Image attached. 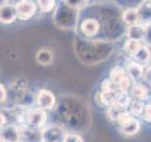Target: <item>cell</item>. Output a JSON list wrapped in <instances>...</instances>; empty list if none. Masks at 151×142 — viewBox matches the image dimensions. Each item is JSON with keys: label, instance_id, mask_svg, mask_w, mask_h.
Returning a JSON list of instances; mask_svg holds the SVG:
<instances>
[{"label": "cell", "instance_id": "6da1fadb", "mask_svg": "<svg viewBox=\"0 0 151 142\" xmlns=\"http://www.w3.org/2000/svg\"><path fill=\"white\" fill-rule=\"evenodd\" d=\"M15 11L16 15L21 20H27L35 13L36 6L31 1H21L16 5Z\"/></svg>", "mask_w": 151, "mask_h": 142}, {"label": "cell", "instance_id": "7a4b0ae2", "mask_svg": "<svg viewBox=\"0 0 151 142\" xmlns=\"http://www.w3.org/2000/svg\"><path fill=\"white\" fill-rule=\"evenodd\" d=\"M37 101L42 109H50L55 103V98L48 90H42L38 96Z\"/></svg>", "mask_w": 151, "mask_h": 142}, {"label": "cell", "instance_id": "3957f363", "mask_svg": "<svg viewBox=\"0 0 151 142\" xmlns=\"http://www.w3.org/2000/svg\"><path fill=\"white\" fill-rule=\"evenodd\" d=\"M16 17V11L15 8L11 6V5L5 4L0 6V21L3 23H12L14 21Z\"/></svg>", "mask_w": 151, "mask_h": 142}, {"label": "cell", "instance_id": "277c9868", "mask_svg": "<svg viewBox=\"0 0 151 142\" xmlns=\"http://www.w3.org/2000/svg\"><path fill=\"white\" fill-rule=\"evenodd\" d=\"M127 76L130 78V80H140L144 75V66L137 62H132L129 64L127 67Z\"/></svg>", "mask_w": 151, "mask_h": 142}, {"label": "cell", "instance_id": "5b68a950", "mask_svg": "<svg viewBox=\"0 0 151 142\" xmlns=\"http://www.w3.org/2000/svg\"><path fill=\"white\" fill-rule=\"evenodd\" d=\"M145 34L146 28L143 25H139V24L130 26L129 28V31H127V37L131 40L141 41L145 38Z\"/></svg>", "mask_w": 151, "mask_h": 142}, {"label": "cell", "instance_id": "8992f818", "mask_svg": "<svg viewBox=\"0 0 151 142\" xmlns=\"http://www.w3.org/2000/svg\"><path fill=\"white\" fill-rule=\"evenodd\" d=\"M46 120V115L42 109L32 110L28 115V122L33 126H42Z\"/></svg>", "mask_w": 151, "mask_h": 142}, {"label": "cell", "instance_id": "52a82bcc", "mask_svg": "<svg viewBox=\"0 0 151 142\" xmlns=\"http://www.w3.org/2000/svg\"><path fill=\"white\" fill-rule=\"evenodd\" d=\"M99 30V24L96 19H86L81 24V30L88 36L96 35Z\"/></svg>", "mask_w": 151, "mask_h": 142}, {"label": "cell", "instance_id": "ba28073f", "mask_svg": "<svg viewBox=\"0 0 151 142\" xmlns=\"http://www.w3.org/2000/svg\"><path fill=\"white\" fill-rule=\"evenodd\" d=\"M97 96L99 97V103L102 104V105H106L110 107L116 103L118 94L115 90H111V91L98 93Z\"/></svg>", "mask_w": 151, "mask_h": 142}, {"label": "cell", "instance_id": "9c48e42d", "mask_svg": "<svg viewBox=\"0 0 151 142\" xmlns=\"http://www.w3.org/2000/svg\"><path fill=\"white\" fill-rule=\"evenodd\" d=\"M120 127L123 134H125L127 135H133L137 134L138 131L140 130V123L136 118L131 117L127 123H125L124 125H122Z\"/></svg>", "mask_w": 151, "mask_h": 142}, {"label": "cell", "instance_id": "30bf717a", "mask_svg": "<svg viewBox=\"0 0 151 142\" xmlns=\"http://www.w3.org/2000/svg\"><path fill=\"white\" fill-rule=\"evenodd\" d=\"M130 93L136 101H143L148 97V90L145 85L141 83H135L130 89Z\"/></svg>", "mask_w": 151, "mask_h": 142}, {"label": "cell", "instance_id": "8fae6325", "mask_svg": "<svg viewBox=\"0 0 151 142\" xmlns=\"http://www.w3.org/2000/svg\"><path fill=\"white\" fill-rule=\"evenodd\" d=\"M122 18L127 25H136L137 21L139 20V11L137 9H127L123 12Z\"/></svg>", "mask_w": 151, "mask_h": 142}, {"label": "cell", "instance_id": "7c38bea8", "mask_svg": "<svg viewBox=\"0 0 151 142\" xmlns=\"http://www.w3.org/2000/svg\"><path fill=\"white\" fill-rule=\"evenodd\" d=\"M141 47H142L141 41L129 39L125 44L124 49H125V50L127 54L132 56V57H134L137 53H138V51L140 50Z\"/></svg>", "mask_w": 151, "mask_h": 142}, {"label": "cell", "instance_id": "4fadbf2b", "mask_svg": "<svg viewBox=\"0 0 151 142\" xmlns=\"http://www.w3.org/2000/svg\"><path fill=\"white\" fill-rule=\"evenodd\" d=\"M125 111H127V109L123 108L121 106H119L118 104H113V105L110 106L108 109L107 115L109 117V118L113 121H117L118 117H120V115L122 113H124Z\"/></svg>", "mask_w": 151, "mask_h": 142}, {"label": "cell", "instance_id": "5bb4252c", "mask_svg": "<svg viewBox=\"0 0 151 142\" xmlns=\"http://www.w3.org/2000/svg\"><path fill=\"white\" fill-rule=\"evenodd\" d=\"M150 56H151L150 50L145 46H142L140 50L138 51V53L134 56V58L136 59L137 63H139V64H142L147 63V62L149 61V59H150Z\"/></svg>", "mask_w": 151, "mask_h": 142}, {"label": "cell", "instance_id": "9a60e30c", "mask_svg": "<svg viewBox=\"0 0 151 142\" xmlns=\"http://www.w3.org/2000/svg\"><path fill=\"white\" fill-rule=\"evenodd\" d=\"M121 93H127L131 89V80L129 76H124L116 84Z\"/></svg>", "mask_w": 151, "mask_h": 142}, {"label": "cell", "instance_id": "2e32d148", "mask_svg": "<svg viewBox=\"0 0 151 142\" xmlns=\"http://www.w3.org/2000/svg\"><path fill=\"white\" fill-rule=\"evenodd\" d=\"M124 76H126L125 74V71L123 68L119 67V66H116V67H114L113 69H111V74H110V79L112 80L113 83H115V85L118 83V82L124 77Z\"/></svg>", "mask_w": 151, "mask_h": 142}, {"label": "cell", "instance_id": "e0dca14e", "mask_svg": "<svg viewBox=\"0 0 151 142\" xmlns=\"http://www.w3.org/2000/svg\"><path fill=\"white\" fill-rule=\"evenodd\" d=\"M145 105L144 102L141 101H135L130 103V112L135 116H140L144 113Z\"/></svg>", "mask_w": 151, "mask_h": 142}, {"label": "cell", "instance_id": "ac0fdd59", "mask_svg": "<svg viewBox=\"0 0 151 142\" xmlns=\"http://www.w3.org/2000/svg\"><path fill=\"white\" fill-rule=\"evenodd\" d=\"M130 98L129 96V94L127 93H119L117 96V99H116V104H118L119 106L123 107L127 109V106L130 105Z\"/></svg>", "mask_w": 151, "mask_h": 142}, {"label": "cell", "instance_id": "d6986e66", "mask_svg": "<svg viewBox=\"0 0 151 142\" xmlns=\"http://www.w3.org/2000/svg\"><path fill=\"white\" fill-rule=\"evenodd\" d=\"M115 83L112 82L111 79H106L103 80V83L101 84V88H102V92H106V91H111V90H115L114 89Z\"/></svg>", "mask_w": 151, "mask_h": 142}, {"label": "cell", "instance_id": "ffe728a7", "mask_svg": "<svg viewBox=\"0 0 151 142\" xmlns=\"http://www.w3.org/2000/svg\"><path fill=\"white\" fill-rule=\"evenodd\" d=\"M39 6L42 12H49L53 9L55 1H39Z\"/></svg>", "mask_w": 151, "mask_h": 142}, {"label": "cell", "instance_id": "44dd1931", "mask_svg": "<svg viewBox=\"0 0 151 142\" xmlns=\"http://www.w3.org/2000/svg\"><path fill=\"white\" fill-rule=\"evenodd\" d=\"M66 5L71 8H73L75 9H82L84 8L85 6H86V1H74V2H71V1H66L65 2Z\"/></svg>", "mask_w": 151, "mask_h": 142}, {"label": "cell", "instance_id": "7402d4cb", "mask_svg": "<svg viewBox=\"0 0 151 142\" xmlns=\"http://www.w3.org/2000/svg\"><path fill=\"white\" fill-rule=\"evenodd\" d=\"M63 142H83L81 137L78 135H67L63 139Z\"/></svg>", "mask_w": 151, "mask_h": 142}, {"label": "cell", "instance_id": "603a6c76", "mask_svg": "<svg viewBox=\"0 0 151 142\" xmlns=\"http://www.w3.org/2000/svg\"><path fill=\"white\" fill-rule=\"evenodd\" d=\"M143 116L146 121L151 122V104H148V105L145 106Z\"/></svg>", "mask_w": 151, "mask_h": 142}, {"label": "cell", "instance_id": "cb8c5ba5", "mask_svg": "<svg viewBox=\"0 0 151 142\" xmlns=\"http://www.w3.org/2000/svg\"><path fill=\"white\" fill-rule=\"evenodd\" d=\"M6 99V90L3 85L0 84V101H4Z\"/></svg>", "mask_w": 151, "mask_h": 142}, {"label": "cell", "instance_id": "d4e9b609", "mask_svg": "<svg viewBox=\"0 0 151 142\" xmlns=\"http://www.w3.org/2000/svg\"><path fill=\"white\" fill-rule=\"evenodd\" d=\"M145 80H147L148 83H151V66H150V67L147 69V71H146V72H145Z\"/></svg>", "mask_w": 151, "mask_h": 142}, {"label": "cell", "instance_id": "484cf974", "mask_svg": "<svg viewBox=\"0 0 151 142\" xmlns=\"http://www.w3.org/2000/svg\"><path fill=\"white\" fill-rule=\"evenodd\" d=\"M5 123H6V118L2 114H0V128H2Z\"/></svg>", "mask_w": 151, "mask_h": 142}, {"label": "cell", "instance_id": "4316f807", "mask_svg": "<svg viewBox=\"0 0 151 142\" xmlns=\"http://www.w3.org/2000/svg\"><path fill=\"white\" fill-rule=\"evenodd\" d=\"M5 141H6V138L2 135H0V142H5Z\"/></svg>", "mask_w": 151, "mask_h": 142}, {"label": "cell", "instance_id": "83f0119b", "mask_svg": "<svg viewBox=\"0 0 151 142\" xmlns=\"http://www.w3.org/2000/svg\"><path fill=\"white\" fill-rule=\"evenodd\" d=\"M15 142H18V141H15Z\"/></svg>", "mask_w": 151, "mask_h": 142}]
</instances>
